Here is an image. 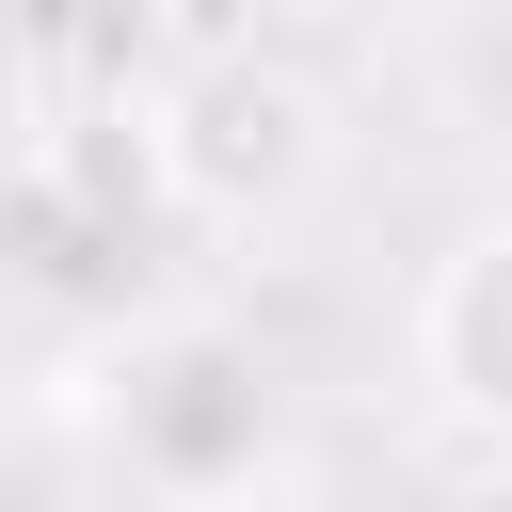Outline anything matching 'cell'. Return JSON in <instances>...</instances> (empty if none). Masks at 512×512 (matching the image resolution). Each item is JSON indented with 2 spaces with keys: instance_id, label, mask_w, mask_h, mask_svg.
<instances>
[{
  "instance_id": "1",
  "label": "cell",
  "mask_w": 512,
  "mask_h": 512,
  "mask_svg": "<svg viewBox=\"0 0 512 512\" xmlns=\"http://www.w3.org/2000/svg\"><path fill=\"white\" fill-rule=\"evenodd\" d=\"M144 144H160V208H192V224H288L336 176V96L288 48L224 32V48H176V80L144 96Z\"/></svg>"
},
{
  "instance_id": "2",
  "label": "cell",
  "mask_w": 512,
  "mask_h": 512,
  "mask_svg": "<svg viewBox=\"0 0 512 512\" xmlns=\"http://www.w3.org/2000/svg\"><path fill=\"white\" fill-rule=\"evenodd\" d=\"M416 384H432L448 432L512 448V224H464L416 272Z\"/></svg>"
},
{
  "instance_id": "3",
  "label": "cell",
  "mask_w": 512,
  "mask_h": 512,
  "mask_svg": "<svg viewBox=\"0 0 512 512\" xmlns=\"http://www.w3.org/2000/svg\"><path fill=\"white\" fill-rule=\"evenodd\" d=\"M16 192H64L80 224H144L160 208V144H144V112H64V128L16 144Z\"/></svg>"
},
{
  "instance_id": "4",
  "label": "cell",
  "mask_w": 512,
  "mask_h": 512,
  "mask_svg": "<svg viewBox=\"0 0 512 512\" xmlns=\"http://www.w3.org/2000/svg\"><path fill=\"white\" fill-rule=\"evenodd\" d=\"M16 144H32V96H16V64H0V176H16Z\"/></svg>"
},
{
  "instance_id": "5",
  "label": "cell",
  "mask_w": 512,
  "mask_h": 512,
  "mask_svg": "<svg viewBox=\"0 0 512 512\" xmlns=\"http://www.w3.org/2000/svg\"><path fill=\"white\" fill-rule=\"evenodd\" d=\"M272 16H320V32H336V16H384V0H272Z\"/></svg>"
}]
</instances>
